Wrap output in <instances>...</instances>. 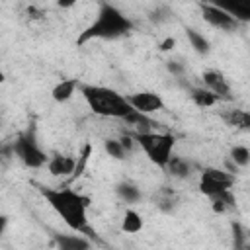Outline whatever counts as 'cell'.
Returning a JSON list of instances; mask_svg holds the SVG:
<instances>
[{"label":"cell","mask_w":250,"mask_h":250,"mask_svg":"<svg viewBox=\"0 0 250 250\" xmlns=\"http://www.w3.org/2000/svg\"><path fill=\"white\" fill-rule=\"evenodd\" d=\"M39 191L47 199V203L57 211V215L66 223L68 229H72L74 232H88L90 236H94L88 227L90 197H86L70 188H62V189L39 188Z\"/></svg>","instance_id":"1"},{"label":"cell","mask_w":250,"mask_h":250,"mask_svg":"<svg viewBox=\"0 0 250 250\" xmlns=\"http://www.w3.org/2000/svg\"><path fill=\"white\" fill-rule=\"evenodd\" d=\"M129 31H133V21L127 16H123L115 6L102 4L98 18L78 35L76 43L84 45L92 39H115V37L127 35Z\"/></svg>","instance_id":"2"},{"label":"cell","mask_w":250,"mask_h":250,"mask_svg":"<svg viewBox=\"0 0 250 250\" xmlns=\"http://www.w3.org/2000/svg\"><path fill=\"white\" fill-rule=\"evenodd\" d=\"M80 92H82L86 104L90 105V109L94 113L102 115V117L125 119L127 115H131L135 111L133 105L127 102V98H123L115 90H109V88H104V86L82 84Z\"/></svg>","instance_id":"3"},{"label":"cell","mask_w":250,"mask_h":250,"mask_svg":"<svg viewBox=\"0 0 250 250\" xmlns=\"http://www.w3.org/2000/svg\"><path fill=\"white\" fill-rule=\"evenodd\" d=\"M133 139L141 145L148 160L160 168H166L172 158V148L176 139L170 133H135Z\"/></svg>","instance_id":"4"},{"label":"cell","mask_w":250,"mask_h":250,"mask_svg":"<svg viewBox=\"0 0 250 250\" xmlns=\"http://www.w3.org/2000/svg\"><path fill=\"white\" fill-rule=\"evenodd\" d=\"M14 152L29 168H41V166H45L49 162L47 160V154L37 146L33 127H29L27 131H23V133L18 135V139L14 143Z\"/></svg>","instance_id":"5"},{"label":"cell","mask_w":250,"mask_h":250,"mask_svg":"<svg viewBox=\"0 0 250 250\" xmlns=\"http://www.w3.org/2000/svg\"><path fill=\"white\" fill-rule=\"evenodd\" d=\"M232 184H234L232 174L219 170V168H205L201 172V178H199V191L207 197H213L217 193L229 191Z\"/></svg>","instance_id":"6"},{"label":"cell","mask_w":250,"mask_h":250,"mask_svg":"<svg viewBox=\"0 0 250 250\" xmlns=\"http://www.w3.org/2000/svg\"><path fill=\"white\" fill-rule=\"evenodd\" d=\"M201 12H203V20L207 23H211L213 27L230 31L238 25V21L227 10H223L219 4H201Z\"/></svg>","instance_id":"7"},{"label":"cell","mask_w":250,"mask_h":250,"mask_svg":"<svg viewBox=\"0 0 250 250\" xmlns=\"http://www.w3.org/2000/svg\"><path fill=\"white\" fill-rule=\"evenodd\" d=\"M127 102L133 105V109H137L139 113H145V115L164 109L162 98L158 94H154V92H137V94H131V96H127Z\"/></svg>","instance_id":"8"},{"label":"cell","mask_w":250,"mask_h":250,"mask_svg":"<svg viewBox=\"0 0 250 250\" xmlns=\"http://www.w3.org/2000/svg\"><path fill=\"white\" fill-rule=\"evenodd\" d=\"M203 82L207 84L209 92H213L219 100H230V88H229V82L227 78L219 72V70H205L203 72Z\"/></svg>","instance_id":"9"},{"label":"cell","mask_w":250,"mask_h":250,"mask_svg":"<svg viewBox=\"0 0 250 250\" xmlns=\"http://www.w3.org/2000/svg\"><path fill=\"white\" fill-rule=\"evenodd\" d=\"M76 164H78V160H74L72 156L55 154V156L49 158L47 168L53 176H70L72 172H76Z\"/></svg>","instance_id":"10"},{"label":"cell","mask_w":250,"mask_h":250,"mask_svg":"<svg viewBox=\"0 0 250 250\" xmlns=\"http://www.w3.org/2000/svg\"><path fill=\"white\" fill-rule=\"evenodd\" d=\"M55 244L59 250H90V242L76 234H55Z\"/></svg>","instance_id":"11"},{"label":"cell","mask_w":250,"mask_h":250,"mask_svg":"<svg viewBox=\"0 0 250 250\" xmlns=\"http://www.w3.org/2000/svg\"><path fill=\"white\" fill-rule=\"evenodd\" d=\"M227 10L236 21H250V0H236V2H223L219 4Z\"/></svg>","instance_id":"12"},{"label":"cell","mask_w":250,"mask_h":250,"mask_svg":"<svg viewBox=\"0 0 250 250\" xmlns=\"http://www.w3.org/2000/svg\"><path fill=\"white\" fill-rule=\"evenodd\" d=\"M223 119L234 129H250V111L246 109H229L223 113Z\"/></svg>","instance_id":"13"},{"label":"cell","mask_w":250,"mask_h":250,"mask_svg":"<svg viewBox=\"0 0 250 250\" xmlns=\"http://www.w3.org/2000/svg\"><path fill=\"white\" fill-rule=\"evenodd\" d=\"M76 88H78V82H76V80H62V82H59V84L53 88L51 96H53L55 102L62 104V102H68V100L72 98V94H74Z\"/></svg>","instance_id":"14"},{"label":"cell","mask_w":250,"mask_h":250,"mask_svg":"<svg viewBox=\"0 0 250 250\" xmlns=\"http://www.w3.org/2000/svg\"><path fill=\"white\" fill-rule=\"evenodd\" d=\"M209 199H211V209L215 213H227V211H230L234 207V195L230 193V189L223 191V193H217V195H213Z\"/></svg>","instance_id":"15"},{"label":"cell","mask_w":250,"mask_h":250,"mask_svg":"<svg viewBox=\"0 0 250 250\" xmlns=\"http://www.w3.org/2000/svg\"><path fill=\"white\" fill-rule=\"evenodd\" d=\"M166 170L176 178H186V176L191 174V164L182 156H172L168 166H166Z\"/></svg>","instance_id":"16"},{"label":"cell","mask_w":250,"mask_h":250,"mask_svg":"<svg viewBox=\"0 0 250 250\" xmlns=\"http://www.w3.org/2000/svg\"><path fill=\"white\" fill-rule=\"evenodd\" d=\"M121 229H123L125 232H129V234L139 232V230L143 229V219H141V215H139L137 211H133V209H127L125 215H123Z\"/></svg>","instance_id":"17"},{"label":"cell","mask_w":250,"mask_h":250,"mask_svg":"<svg viewBox=\"0 0 250 250\" xmlns=\"http://www.w3.org/2000/svg\"><path fill=\"white\" fill-rule=\"evenodd\" d=\"M191 100H193L199 107H211V105H215V104L219 102V98H217L213 92L201 90V88H193V90H191Z\"/></svg>","instance_id":"18"},{"label":"cell","mask_w":250,"mask_h":250,"mask_svg":"<svg viewBox=\"0 0 250 250\" xmlns=\"http://www.w3.org/2000/svg\"><path fill=\"white\" fill-rule=\"evenodd\" d=\"M156 205H158L162 211H172L174 205H176V193H174L170 188H162V189L156 193Z\"/></svg>","instance_id":"19"},{"label":"cell","mask_w":250,"mask_h":250,"mask_svg":"<svg viewBox=\"0 0 250 250\" xmlns=\"http://www.w3.org/2000/svg\"><path fill=\"white\" fill-rule=\"evenodd\" d=\"M117 195H119L125 203H135V201H139L141 191H139V188H135L133 184L123 182V184H119V186H117Z\"/></svg>","instance_id":"20"},{"label":"cell","mask_w":250,"mask_h":250,"mask_svg":"<svg viewBox=\"0 0 250 250\" xmlns=\"http://www.w3.org/2000/svg\"><path fill=\"white\" fill-rule=\"evenodd\" d=\"M188 39H189L191 47H193L197 53H201V55L209 53V41H207L199 31H195V29H188Z\"/></svg>","instance_id":"21"},{"label":"cell","mask_w":250,"mask_h":250,"mask_svg":"<svg viewBox=\"0 0 250 250\" xmlns=\"http://www.w3.org/2000/svg\"><path fill=\"white\" fill-rule=\"evenodd\" d=\"M246 232H248V229H244L240 223H232V250H244Z\"/></svg>","instance_id":"22"},{"label":"cell","mask_w":250,"mask_h":250,"mask_svg":"<svg viewBox=\"0 0 250 250\" xmlns=\"http://www.w3.org/2000/svg\"><path fill=\"white\" fill-rule=\"evenodd\" d=\"M104 146H105V152H107L109 156L117 158V160L125 158V154H127L125 146L121 145V141H115V139H107V141L104 143Z\"/></svg>","instance_id":"23"},{"label":"cell","mask_w":250,"mask_h":250,"mask_svg":"<svg viewBox=\"0 0 250 250\" xmlns=\"http://www.w3.org/2000/svg\"><path fill=\"white\" fill-rule=\"evenodd\" d=\"M230 160L238 166H246L250 162V150L246 146H234L230 150Z\"/></svg>","instance_id":"24"},{"label":"cell","mask_w":250,"mask_h":250,"mask_svg":"<svg viewBox=\"0 0 250 250\" xmlns=\"http://www.w3.org/2000/svg\"><path fill=\"white\" fill-rule=\"evenodd\" d=\"M25 14H27V18H31V20H41V18L45 16V14H43L39 8H35V6H29Z\"/></svg>","instance_id":"25"},{"label":"cell","mask_w":250,"mask_h":250,"mask_svg":"<svg viewBox=\"0 0 250 250\" xmlns=\"http://www.w3.org/2000/svg\"><path fill=\"white\" fill-rule=\"evenodd\" d=\"M174 43H176V41H174L172 37H168V39H164V41L160 43V49H162V51H168V49L174 47Z\"/></svg>","instance_id":"26"},{"label":"cell","mask_w":250,"mask_h":250,"mask_svg":"<svg viewBox=\"0 0 250 250\" xmlns=\"http://www.w3.org/2000/svg\"><path fill=\"white\" fill-rule=\"evenodd\" d=\"M168 68H170L172 72H176V74H180V72H182V66H180V64H176V62H168Z\"/></svg>","instance_id":"27"},{"label":"cell","mask_w":250,"mask_h":250,"mask_svg":"<svg viewBox=\"0 0 250 250\" xmlns=\"http://www.w3.org/2000/svg\"><path fill=\"white\" fill-rule=\"evenodd\" d=\"M244 250H250V230L246 232V246H244Z\"/></svg>","instance_id":"28"}]
</instances>
